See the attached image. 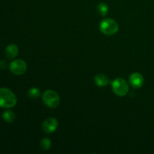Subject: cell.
Masks as SVG:
<instances>
[{"instance_id": "1", "label": "cell", "mask_w": 154, "mask_h": 154, "mask_svg": "<svg viewBox=\"0 0 154 154\" xmlns=\"http://www.w3.org/2000/svg\"><path fill=\"white\" fill-rule=\"evenodd\" d=\"M17 104V97L14 93L6 87L0 88V108H13Z\"/></svg>"}, {"instance_id": "2", "label": "cell", "mask_w": 154, "mask_h": 154, "mask_svg": "<svg viewBox=\"0 0 154 154\" xmlns=\"http://www.w3.org/2000/svg\"><path fill=\"white\" fill-rule=\"evenodd\" d=\"M99 29L106 35H113L118 32L119 25L114 20L107 18L101 21L99 24Z\"/></svg>"}, {"instance_id": "3", "label": "cell", "mask_w": 154, "mask_h": 154, "mask_svg": "<svg viewBox=\"0 0 154 154\" xmlns=\"http://www.w3.org/2000/svg\"><path fill=\"white\" fill-rule=\"evenodd\" d=\"M42 100L44 103L51 108H56L60 103V98L59 95L54 90H48L44 92L42 95Z\"/></svg>"}, {"instance_id": "4", "label": "cell", "mask_w": 154, "mask_h": 154, "mask_svg": "<svg viewBox=\"0 0 154 154\" xmlns=\"http://www.w3.org/2000/svg\"><path fill=\"white\" fill-rule=\"evenodd\" d=\"M112 90L117 96H124L129 92V85L123 78H116L111 83Z\"/></svg>"}, {"instance_id": "5", "label": "cell", "mask_w": 154, "mask_h": 154, "mask_svg": "<svg viewBox=\"0 0 154 154\" xmlns=\"http://www.w3.org/2000/svg\"><path fill=\"white\" fill-rule=\"evenodd\" d=\"M27 69L26 63L23 60H15L10 63L9 69L15 75H22Z\"/></svg>"}, {"instance_id": "6", "label": "cell", "mask_w": 154, "mask_h": 154, "mask_svg": "<svg viewBox=\"0 0 154 154\" xmlns=\"http://www.w3.org/2000/svg\"><path fill=\"white\" fill-rule=\"evenodd\" d=\"M58 127V121L54 117L47 118L42 123V129L45 133H52L55 132Z\"/></svg>"}, {"instance_id": "7", "label": "cell", "mask_w": 154, "mask_h": 154, "mask_svg": "<svg viewBox=\"0 0 154 154\" xmlns=\"http://www.w3.org/2000/svg\"><path fill=\"white\" fill-rule=\"evenodd\" d=\"M144 80L143 76L138 72L132 73L129 77V84L135 89L141 88L144 84Z\"/></svg>"}, {"instance_id": "8", "label": "cell", "mask_w": 154, "mask_h": 154, "mask_svg": "<svg viewBox=\"0 0 154 154\" xmlns=\"http://www.w3.org/2000/svg\"><path fill=\"white\" fill-rule=\"evenodd\" d=\"M5 56L8 59H13L18 54V48L16 45L11 44L5 48Z\"/></svg>"}, {"instance_id": "9", "label": "cell", "mask_w": 154, "mask_h": 154, "mask_svg": "<svg viewBox=\"0 0 154 154\" xmlns=\"http://www.w3.org/2000/svg\"><path fill=\"white\" fill-rule=\"evenodd\" d=\"M94 82L99 87H105V86L108 85V83H109V78H108L106 75L99 74V75L95 76Z\"/></svg>"}, {"instance_id": "10", "label": "cell", "mask_w": 154, "mask_h": 154, "mask_svg": "<svg viewBox=\"0 0 154 154\" xmlns=\"http://www.w3.org/2000/svg\"><path fill=\"white\" fill-rule=\"evenodd\" d=\"M2 118L7 123H13L16 119V115L11 111H6L2 114Z\"/></svg>"}, {"instance_id": "11", "label": "cell", "mask_w": 154, "mask_h": 154, "mask_svg": "<svg viewBox=\"0 0 154 154\" xmlns=\"http://www.w3.org/2000/svg\"><path fill=\"white\" fill-rule=\"evenodd\" d=\"M98 12L102 16H105L108 13V6L105 3L101 2L97 6Z\"/></svg>"}, {"instance_id": "12", "label": "cell", "mask_w": 154, "mask_h": 154, "mask_svg": "<svg viewBox=\"0 0 154 154\" xmlns=\"http://www.w3.org/2000/svg\"><path fill=\"white\" fill-rule=\"evenodd\" d=\"M28 96L29 97L31 98L32 99H36L41 96L40 90L36 87H32L30 90L28 91Z\"/></svg>"}, {"instance_id": "13", "label": "cell", "mask_w": 154, "mask_h": 154, "mask_svg": "<svg viewBox=\"0 0 154 154\" xmlns=\"http://www.w3.org/2000/svg\"><path fill=\"white\" fill-rule=\"evenodd\" d=\"M40 147L43 150H48L51 147V141L49 138H44L40 142Z\"/></svg>"}, {"instance_id": "14", "label": "cell", "mask_w": 154, "mask_h": 154, "mask_svg": "<svg viewBox=\"0 0 154 154\" xmlns=\"http://www.w3.org/2000/svg\"><path fill=\"white\" fill-rule=\"evenodd\" d=\"M6 67H7V63L5 61H4V60L0 61V69H5Z\"/></svg>"}]
</instances>
